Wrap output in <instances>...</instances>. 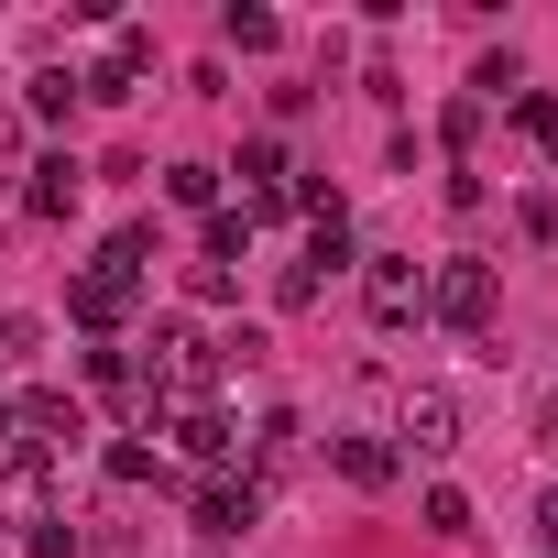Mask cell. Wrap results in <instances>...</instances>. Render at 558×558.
I'll list each match as a JSON object with an SVG mask.
<instances>
[{
	"label": "cell",
	"mask_w": 558,
	"mask_h": 558,
	"mask_svg": "<svg viewBox=\"0 0 558 558\" xmlns=\"http://www.w3.org/2000/svg\"><path fill=\"white\" fill-rule=\"evenodd\" d=\"M0 154H23V110H0Z\"/></svg>",
	"instance_id": "cell-26"
},
{
	"label": "cell",
	"mask_w": 558,
	"mask_h": 558,
	"mask_svg": "<svg viewBox=\"0 0 558 558\" xmlns=\"http://www.w3.org/2000/svg\"><path fill=\"white\" fill-rule=\"evenodd\" d=\"M219 34H230L241 56H274V45H286V23H274L263 0H230V12H219Z\"/></svg>",
	"instance_id": "cell-12"
},
{
	"label": "cell",
	"mask_w": 558,
	"mask_h": 558,
	"mask_svg": "<svg viewBox=\"0 0 558 558\" xmlns=\"http://www.w3.org/2000/svg\"><path fill=\"white\" fill-rule=\"evenodd\" d=\"M252 449H263V482H274V471H286V460H296V416H286V405H274V416L252 427Z\"/></svg>",
	"instance_id": "cell-20"
},
{
	"label": "cell",
	"mask_w": 558,
	"mask_h": 558,
	"mask_svg": "<svg viewBox=\"0 0 558 558\" xmlns=\"http://www.w3.org/2000/svg\"><path fill=\"white\" fill-rule=\"evenodd\" d=\"M241 252H252V208H208V252L197 263H230L241 274Z\"/></svg>",
	"instance_id": "cell-16"
},
{
	"label": "cell",
	"mask_w": 558,
	"mask_h": 558,
	"mask_svg": "<svg viewBox=\"0 0 558 558\" xmlns=\"http://www.w3.org/2000/svg\"><path fill=\"white\" fill-rule=\"evenodd\" d=\"M427 318L482 340V329H493V263H471V252H460V263H438V274H427Z\"/></svg>",
	"instance_id": "cell-3"
},
{
	"label": "cell",
	"mask_w": 558,
	"mask_h": 558,
	"mask_svg": "<svg viewBox=\"0 0 558 558\" xmlns=\"http://www.w3.org/2000/svg\"><path fill=\"white\" fill-rule=\"evenodd\" d=\"M0 449H12V405H0Z\"/></svg>",
	"instance_id": "cell-29"
},
{
	"label": "cell",
	"mask_w": 558,
	"mask_h": 558,
	"mask_svg": "<svg viewBox=\"0 0 558 558\" xmlns=\"http://www.w3.org/2000/svg\"><path fill=\"white\" fill-rule=\"evenodd\" d=\"M362 307H373V329H427V263L416 252H362Z\"/></svg>",
	"instance_id": "cell-2"
},
{
	"label": "cell",
	"mask_w": 558,
	"mask_h": 558,
	"mask_svg": "<svg viewBox=\"0 0 558 558\" xmlns=\"http://www.w3.org/2000/svg\"><path fill=\"white\" fill-rule=\"evenodd\" d=\"M230 296H241L230 263H186V307H230Z\"/></svg>",
	"instance_id": "cell-21"
},
{
	"label": "cell",
	"mask_w": 558,
	"mask_h": 558,
	"mask_svg": "<svg viewBox=\"0 0 558 558\" xmlns=\"http://www.w3.org/2000/svg\"><path fill=\"white\" fill-rule=\"evenodd\" d=\"M23 558H77V525H34V536H23Z\"/></svg>",
	"instance_id": "cell-24"
},
{
	"label": "cell",
	"mask_w": 558,
	"mask_h": 558,
	"mask_svg": "<svg viewBox=\"0 0 558 558\" xmlns=\"http://www.w3.org/2000/svg\"><path fill=\"white\" fill-rule=\"evenodd\" d=\"M186 514H197V536H252V525H263V482H230V471H208Z\"/></svg>",
	"instance_id": "cell-5"
},
{
	"label": "cell",
	"mask_w": 558,
	"mask_h": 558,
	"mask_svg": "<svg viewBox=\"0 0 558 558\" xmlns=\"http://www.w3.org/2000/svg\"><path fill=\"white\" fill-rule=\"evenodd\" d=\"M340 263H362V252H351V219H307V274H318V286H329Z\"/></svg>",
	"instance_id": "cell-15"
},
{
	"label": "cell",
	"mask_w": 558,
	"mask_h": 558,
	"mask_svg": "<svg viewBox=\"0 0 558 558\" xmlns=\"http://www.w3.org/2000/svg\"><path fill=\"white\" fill-rule=\"evenodd\" d=\"M0 504H45V449H0Z\"/></svg>",
	"instance_id": "cell-14"
},
{
	"label": "cell",
	"mask_w": 558,
	"mask_h": 558,
	"mask_svg": "<svg viewBox=\"0 0 558 558\" xmlns=\"http://www.w3.org/2000/svg\"><path fill=\"white\" fill-rule=\"evenodd\" d=\"M143 66H154V34H143V23H121V34H110V56H99V66L77 77V99H110V110H121Z\"/></svg>",
	"instance_id": "cell-7"
},
{
	"label": "cell",
	"mask_w": 558,
	"mask_h": 558,
	"mask_svg": "<svg viewBox=\"0 0 558 558\" xmlns=\"http://www.w3.org/2000/svg\"><path fill=\"white\" fill-rule=\"evenodd\" d=\"M143 373H154L165 395H197V405H208L230 362H219V340H208L197 318H165V329H154V362H143Z\"/></svg>",
	"instance_id": "cell-1"
},
{
	"label": "cell",
	"mask_w": 558,
	"mask_h": 558,
	"mask_svg": "<svg viewBox=\"0 0 558 558\" xmlns=\"http://www.w3.org/2000/svg\"><path fill=\"white\" fill-rule=\"evenodd\" d=\"M66 110H77V77L66 66H34L23 77V121H66Z\"/></svg>",
	"instance_id": "cell-13"
},
{
	"label": "cell",
	"mask_w": 558,
	"mask_h": 558,
	"mask_svg": "<svg viewBox=\"0 0 558 558\" xmlns=\"http://www.w3.org/2000/svg\"><path fill=\"white\" fill-rule=\"evenodd\" d=\"M536 536H547V547H558V493H547V504H536Z\"/></svg>",
	"instance_id": "cell-27"
},
{
	"label": "cell",
	"mask_w": 558,
	"mask_h": 558,
	"mask_svg": "<svg viewBox=\"0 0 558 558\" xmlns=\"http://www.w3.org/2000/svg\"><path fill=\"white\" fill-rule=\"evenodd\" d=\"M318 296H329V286H318V274H307V263H286V274H274V307H286V318H307Z\"/></svg>",
	"instance_id": "cell-22"
},
{
	"label": "cell",
	"mask_w": 558,
	"mask_h": 558,
	"mask_svg": "<svg viewBox=\"0 0 558 558\" xmlns=\"http://www.w3.org/2000/svg\"><path fill=\"white\" fill-rule=\"evenodd\" d=\"M395 438H405V449H427V460H438V449H460V395H449V384H416V395H405V416H395Z\"/></svg>",
	"instance_id": "cell-8"
},
{
	"label": "cell",
	"mask_w": 558,
	"mask_h": 558,
	"mask_svg": "<svg viewBox=\"0 0 558 558\" xmlns=\"http://www.w3.org/2000/svg\"><path fill=\"white\" fill-rule=\"evenodd\" d=\"M45 351V318H0V362H34Z\"/></svg>",
	"instance_id": "cell-23"
},
{
	"label": "cell",
	"mask_w": 558,
	"mask_h": 558,
	"mask_svg": "<svg viewBox=\"0 0 558 558\" xmlns=\"http://www.w3.org/2000/svg\"><path fill=\"white\" fill-rule=\"evenodd\" d=\"M165 197H175V208H219V165H197V154L165 165Z\"/></svg>",
	"instance_id": "cell-17"
},
{
	"label": "cell",
	"mask_w": 558,
	"mask_h": 558,
	"mask_svg": "<svg viewBox=\"0 0 558 558\" xmlns=\"http://www.w3.org/2000/svg\"><path fill=\"white\" fill-rule=\"evenodd\" d=\"M132 307H143V286H121V274H99V263H88L77 286H66V318H77L88 340H110V329H121Z\"/></svg>",
	"instance_id": "cell-6"
},
{
	"label": "cell",
	"mask_w": 558,
	"mask_h": 558,
	"mask_svg": "<svg viewBox=\"0 0 558 558\" xmlns=\"http://www.w3.org/2000/svg\"><path fill=\"white\" fill-rule=\"evenodd\" d=\"M12 438H23V449H66V438H88V405H77L66 384H34V395L12 405Z\"/></svg>",
	"instance_id": "cell-4"
},
{
	"label": "cell",
	"mask_w": 558,
	"mask_h": 558,
	"mask_svg": "<svg viewBox=\"0 0 558 558\" xmlns=\"http://www.w3.org/2000/svg\"><path fill=\"white\" fill-rule=\"evenodd\" d=\"M536 438H558V395H547V405H536Z\"/></svg>",
	"instance_id": "cell-28"
},
{
	"label": "cell",
	"mask_w": 558,
	"mask_h": 558,
	"mask_svg": "<svg viewBox=\"0 0 558 558\" xmlns=\"http://www.w3.org/2000/svg\"><path fill=\"white\" fill-rule=\"evenodd\" d=\"M416 514H427V536H471V493H460V482H427Z\"/></svg>",
	"instance_id": "cell-19"
},
{
	"label": "cell",
	"mask_w": 558,
	"mask_h": 558,
	"mask_svg": "<svg viewBox=\"0 0 558 558\" xmlns=\"http://www.w3.org/2000/svg\"><path fill=\"white\" fill-rule=\"evenodd\" d=\"M329 460H340V482H351V493H384V482L405 471V449H395V438H373V427H351V438H329Z\"/></svg>",
	"instance_id": "cell-10"
},
{
	"label": "cell",
	"mask_w": 558,
	"mask_h": 558,
	"mask_svg": "<svg viewBox=\"0 0 558 558\" xmlns=\"http://www.w3.org/2000/svg\"><path fill=\"white\" fill-rule=\"evenodd\" d=\"M77 197H88V165L77 154H45L23 175V219H77Z\"/></svg>",
	"instance_id": "cell-9"
},
{
	"label": "cell",
	"mask_w": 558,
	"mask_h": 558,
	"mask_svg": "<svg viewBox=\"0 0 558 558\" xmlns=\"http://www.w3.org/2000/svg\"><path fill=\"white\" fill-rule=\"evenodd\" d=\"M99 471H110L121 493H143V482H165V460H154L143 438H110V460H99Z\"/></svg>",
	"instance_id": "cell-18"
},
{
	"label": "cell",
	"mask_w": 558,
	"mask_h": 558,
	"mask_svg": "<svg viewBox=\"0 0 558 558\" xmlns=\"http://www.w3.org/2000/svg\"><path fill=\"white\" fill-rule=\"evenodd\" d=\"M514 219H525V241H558V197H525Z\"/></svg>",
	"instance_id": "cell-25"
},
{
	"label": "cell",
	"mask_w": 558,
	"mask_h": 558,
	"mask_svg": "<svg viewBox=\"0 0 558 558\" xmlns=\"http://www.w3.org/2000/svg\"><path fill=\"white\" fill-rule=\"evenodd\" d=\"M175 449H186V460H208V471H219V460H230V449H241V427H230V416H219V405H186V416H175Z\"/></svg>",
	"instance_id": "cell-11"
}]
</instances>
